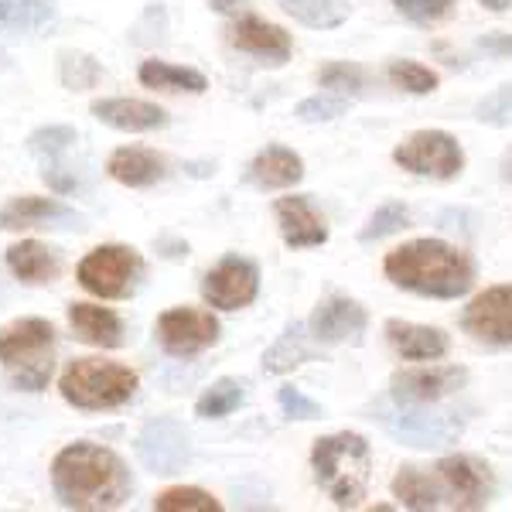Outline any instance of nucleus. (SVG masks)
Wrapping results in <instances>:
<instances>
[{
	"label": "nucleus",
	"instance_id": "nucleus-1",
	"mask_svg": "<svg viewBox=\"0 0 512 512\" xmlns=\"http://www.w3.org/2000/svg\"><path fill=\"white\" fill-rule=\"evenodd\" d=\"M52 489L65 509L103 512L120 509L130 499L134 485H130L127 465L110 448L79 441L55 454Z\"/></svg>",
	"mask_w": 512,
	"mask_h": 512
},
{
	"label": "nucleus",
	"instance_id": "nucleus-2",
	"mask_svg": "<svg viewBox=\"0 0 512 512\" xmlns=\"http://www.w3.org/2000/svg\"><path fill=\"white\" fill-rule=\"evenodd\" d=\"M383 270L403 291L444 297V301L468 294L475 280L472 260L441 239H414V243L396 246L393 253H386Z\"/></svg>",
	"mask_w": 512,
	"mask_h": 512
},
{
	"label": "nucleus",
	"instance_id": "nucleus-3",
	"mask_svg": "<svg viewBox=\"0 0 512 512\" xmlns=\"http://www.w3.org/2000/svg\"><path fill=\"white\" fill-rule=\"evenodd\" d=\"M311 468L328 499L338 509H352L366 499L369 478H373V451L359 434H328L315 441Z\"/></svg>",
	"mask_w": 512,
	"mask_h": 512
},
{
	"label": "nucleus",
	"instance_id": "nucleus-4",
	"mask_svg": "<svg viewBox=\"0 0 512 512\" xmlns=\"http://www.w3.org/2000/svg\"><path fill=\"white\" fill-rule=\"evenodd\" d=\"M0 366L14 390L41 393L55 369V328L45 318H18L0 328Z\"/></svg>",
	"mask_w": 512,
	"mask_h": 512
},
{
	"label": "nucleus",
	"instance_id": "nucleus-5",
	"mask_svg": "<svg viewBox=\"0 0 512 512\" xmlns=\"http://www.w3.org/2000/svg\"><path fill=\"white\" fill-rule=\"evenodd\" d=\"M137 373L120 362L72 359L59 379L62 400L76 410H117L137 393Z\"/></svg>",
	"mask_w": 512,
	"mask_h": 512
},
{
	"label": "nucleus",
	"instance_id": "nucleus-6",
	"mask_svg": "<svg viewBox=\"0 0 512 512\" xmlns=\"http://www.w3.org/2000/svg\"><path fill=\"white\" fill-rule=\"evenodd\" d=\"M373 420H379L393 441L407 444V448L434 451L448 448L461 437L465 424L458 414H444V410H424V403H400V400H379L373 407Z\"/></svg>",
	"mask_w": 512,
	"mask_h": 512
},
{
	"label": "nucleus",
	"instance_id": "nucleus-7",
	"mask_svg": "<svg viewBox=\"0 0 512 512\" xmlns=\"http://www.w3.org/2000/svg\"><path fill=\"white\" fill-rule=\"evenodd\" d=\"M144 274V260L130 246H96L93 253L82 256L76 277L89 294L106 297V301H123L134 294L137 280Z\"/></svg>",
	"mask_w": 512,
	"mask_h": 512
},
{
	"label": "nucleus",
	"instance_id": "nucleus-8",
	"mask_svg": "<svg viewBox=\"0 0 512 512\" xmlns=\"http://www.w3.org/2000/svg\"><path fill=\"white\" fill-rule=\"evenodd\" d=\"M393 161L410 175H424L437 181H451L465 168V151L444 130H417L393 151Z\"/></svg>",
	"mask_w": 512,
	"mask_h": 512
},
{
	"label": "nucleus",
	"instance_id": "nucleus-9",
	"mask_svg": "<svg viewBox=\"0 0 512 512\" xmlns=\"http://www.w3.org/2000/svg\"><path fill=\"white\" fill-rule=\"evenodd\" d=\"M158 342L164 352L171 355H198L219 342V321L212 318V311L198 308H171L164 311L154 325Z\"/></svg>",
	"mask_w": 512,
	"mask_h": 512
},
{
	"label": "nucleus",
	"instance_id": "nucleus-10",
	"mask_svg": "<svg viewBox=\"0 0 512 512\" xmlns=\"http://www.w3.org/2000/svg\"><path fill=\"white\" fill-rule=\"evenodd\" d=\"M465 332L482 345H495V349H509L512 345V284L489 287L475 297L465 308L461 318Z\"/></svg>",
	"mask_w": 512,
	"mask_h": 512
},
{
	"label": "nucleus",
	"instance_id": "nucleus-11",
	"mask_svg": "<svg viewBox=\"0 0 512 512\" xmlns=\"http://www.w3.org/2000/svg\"><path fill=\"white\" fill-rule=\"evenodd\" d=\"M188 454H192V448H188V434L185 427L178 424V420L171 417H158L151 420V424L140 431L137 437V458L140 465L147 468V472L154 475H175L185 468Z\"/></svg>",
	"mask_w": 512,
	"mask_h": 512
},
{
	"label": "nucleus",
	"instance_id": "nucleus-12",
	"mask_svg": "<svg viewBox=\"0 0 512 512\" xmlns=\"http://www.w3.org/2000/svg\"><path fill=\"white\" fill-rule=\"evenodd\" d=\"M256 291H260V274L250 260H239V256H226L202 280V297L219 311L246 308L253 304Z\"/></svg>",
	"mask_w": 512,
	"mask_h": 512
},
{
	"label": "nucleus",
	"instance_id": "nucleus-13",
	"mask_svg": "<svg viewBox=\"0 0 512 512\" xmlns=\"http://www.w3.org/2000/svg\"><path fill=\"white\" fill-rule=\"evenodd\" d=\"M468 373L458 366H420V369H403V373L393 376V390L390 396L400 403H424V407H431V403L444 400V396H451L454 390H461L465 386Z\"/></svg>",
	"mask_w": 512,
	"mask_h": 512
},
{
	"label": "nucleus",
	"instance_id": "nucleus-14",
	"mask_svg": "<svg viewBox=\"0 0 512 512\" xmlns=\"http://www.w3.org/2000/svg\"><path fill=\"white\" fill-rule=\"evenodd\" d=\"M366 325L369 315L359 301H352V297H328L325 304L315 308L308 328L318 345H342V342H359Z\"/></svg>",
	"mask_w": 512,
	"mask_h": 512
},
{
	"label": "nucleus",
	"instance_id": "nucleus-15",
	"mask_svg": "<svg viewBox=\"0 0 512 512\" xmlns=\"http://www.w3.org/2000/svg\"><path fill=\"white\" fill-rule=\"evenodd\" d=\"M437 475L448 485L451 506L454 509H485L492 499V482L489 468H482L478 461L465 458V454H451L437 465Z\"/></svg>",
	"mask_w": 512,
	"mask_h": 512
},
{
	"label": "nucleus",
	"instance_id": "nucleus-16",
	"mask_svg": "<svg viewBox=\"0 0 512 512\" xmlns=\"http://www.w3.org/2000/svg\"><path fill=\"white\" fill-rule=\"evenodd\" d=\"M229 45L246 55H256V59L274 62V65H284L291 59V35L270 21L250 18V14L239 18L233 28H229Z\"/></svg>",
	"mask_w": 512,
	"mask_h": 512
},
{
	"label": "nucleus",
	"instance_id": "nucleus-17",
	"mask_svg": "<svg viewBox=\"0 0 512 512\" xmlns=\"http://www.w3.org/2000/svg\"><path fill=\"white\" fill-rule=\"evenodd\" d=\"M82 222V216L59 198L41 195H18L0 209V229H31V226H72Z\"/></svg>",
	"mask_w": 512,
	"mask_h": 512
},
{
	"label": "nucleus",
	"instance_id": "nucleus-18",
	"mask_svg": "<svg viewBox=\"0 0 512 512\" xmlns=\"http://www.w3.org/2000/svg\"><path fill=\"white\" fill-rule=\"evenodd\" d=\"M274 209H277V222H280V236H284V243L294 246V250H304V246H321L328 239L325 219L311 209V202L304 195L277 198Z\"/></svg>",
	"mask_w": 512,
	"mask_h": 512
},
{
	"label": "nucleus",
	"instance_id": "nucleus-19",
	"mask_svg": "<svg viewBox=\"0 0 512 512\" xmlns=\"http://www.w3.org/2000/svg\"><path fill=\"white\" fill-rule=\"evenodd\" d=\"M93 117L106 127L127 130V134H147V130H161L168 123V113L144 99H96Z\"/></svg>",
	"mask_w": 512,
	"mask_h": 512
},
{
	"label": "nucleus",
	"instance_id": "nucleus-20",
	"mask_svg": "<svg viewBox=\"0 0 512 512\" xmlns=\"http://www.w3.org/2000/svg\"><path fill=\"white\" fill-rule=\"evenodd\" d=\"M386 338L410 362H434L448 352V335L431 325H410V321L390 318L386 321Z\"/></svg>",
	"mask_w": 512,
	"mask_h": 512
},
{
	"label": "nucleus",
	"instance_id": "nucleus-21",
	"mask_svg": "<svg viewBox=\"0 0 512 512\" xmlns=\"http://www.w3.org/2000/svg\"><path fill=\"white\" fill-rule=\"evenodd\" d=\"M69 325L76 338L96 349H120L123 345V321L110 308L99 304H69Z\"/></svg>",
	"mask_w": 512,
	"mask_h": 512
},
{
	"label": "nucleus",
	"instance_id": "nucleus-22",
	"mask_svg": "<svg viewBox=\"0 0 512 512\" xmlns=\"http://www.w3.org/2000/svg\"><path fill=\"white\" fill-rule=\"evenodd\" d=\"M7 267L11 274L21 280V284H31V287H41V284H52L59 277L62 263H59V253L48 250L45 243L38 239H21L7 250Z\"/></svg>",
	"mask_w": 512,
	"mask_h": 512
},
{
	"label": "nucleus",
	"instance_id": "nucleus-23",
	"mask_svg": "<svg viewBox=\"0 0 512 512\" xmlns=\"http://www.w3.org/2000/svg\"><path fill=\"white\" fill-rule=\"evenodd\" d=\"M55 0H0V35L31 38L55 21Z\"/></svg>",
	"mask_w": 512,
	"mask_h": 512
},
{
	"label": "nucleus",
	"instance_id": "nucleus-24",
	"mask_svg": "<svg viewBox=\"0 0 512 512\" xmlns=\"http://www.w3.org/2000/svg\"><path fill=\"white\" fill-rule=\"evenodd\" d=\"M106 171H110L113 181L127 188H147L164 178V161L154 151H144V147H120V151L110 154Z\"/></svg>",
	"mask_w": 512,
	"mask_h": 512
},
{
	"label": "nucleus",
	"instance_id": "nucleus-25",
	"mask_svg": "<svg viewBox=\"0 0 512 512\" xmlns=\"http://www.w3.org/2000/svg\"><path fill=\"white\" fill-rule=\"evenodd\" d=\"M250 178L260 188H291L304 178V161L297 158L291 147H267L250 164Z\"/></svg>",
	"mask_w": 512,
	"mask_h": 512
},
{
	"label": "nucleus",
	"instance_id": "nucleus-26",
	"mask_svg": "<svg viewBox=\"0 0 512 512\" xmlns=\"http://www.w3.org/2000/svg\"><path fill=\"white\" fill-rule=\"evenodd\" d=\"M140 82H144L147 89H164V93H205V89H209L202 72L181 69V65L158 62V59L140 65Z\"/></svg>",
	"mask_w": 512,
	"mask_h": 512
},
{
	"label": "nucleus",
	"instance_id": "nucleus-27",
	"mask_svg": "<svg viewBox=\"0 0 512 512\" xmlns=\"http://www.w3.org/2000/svg\"><path fill=\"white\" fill-rule=\"evenodd\" d=\"M280 7H284L294 21H301L304 28H318V31L338 28V24H345L352 14L349 0H280Z\"/></svg>",
	"mask_w": 512,
	"mask_h": 512
},
{
	"label": "nucleus",
	"instance_id": "nucleus-28",
	"mask_svg": "<svg viewBox=\"0 0 512 512\" xmlns=\"http://www.w3.org/2000/svg\"><path fill=\"white\" fill-rule=\"evenodd\" d=\"M311 359V349H308V338H304V325H287L284 332L277 335V342L263 352V369L267 373H291L301 362Z\"/></svg>",
	"mask_w": 512,
	"mask_h": 512
},
{
	"label": "nucleus",
	"instance_id": "nucleus-29",
	"mask_svg": "<svg viewBox=\"0 0 512 512\" xmlns=\"http://www.w3.org/2000/svg\"><path fill=\"white\" fill-rule=\"evenodd\" d=\"M393 495L400 499V506L417 509V512L441 506V492H437V485L431 482V475H424L420 468H400L393 478Z\"/></svg>",
	"mask_w": 512,
	"mask_h": 512
},
{
	"label": "nucleus",
	"instance_id": "nucleus-30",
	"mask_svg": "<svg viewBox=\"0 0 512 512\" xmlns=\"http://www.w3.org/2000/svg\"><path fill=\"white\" fill-rule=\"evenodd\" d=\"M239 407H243V386H239L236 379H219V383H212L209 390L198 396L195 414L202 420H216V417L233 414Z\"/></svg>",
	"mask_w": 512,
	"mask_h": 512
},
{
	"label": "nucleus",
	"instance_id": "nucleus-31",
	"mask_svg": "<svg viewBox=\"0 0 512 512\" xmlns=\"http://www.w3.org/2000/svg\"><path fill=\"white\" fill-rule=\"evenodd\" d=\"M219 499H212L202 489H168L154 499V512H219Z\"/></svg>",
	"mask_w": 512,
	"mask_h": 512
},
{
	"label": "nucleus",
	"instance_id": "nucleus-32",
	"mask_svg": "<svg viewBox=\"0 0 512 512\" xmlns=\"http://www.w3.org/2000/svg\"><path fill=\"white\" fill-rule=\"evenodd\" d=\"M390 82L403 93L427 96L437 89V72H431L420 62H390Z\"/></svg>",
	"mask_w": 512,
	"mask_h": 512
},
{
	"label": "nucleus",
	"instance_id": "nucleus-33",
	"mask_svg": "<svg viewBox=\"0 0 512 512\" xmlns=\"http://www.w3.org/2000/svg\"><path fill=\"white\" fill-rule=\"evenodd\" d=\"M103 79V69L93 55H82V52H62V82L69 89H93L96 82Z\"/></svg>",
	"mask_w": 512,
	"mask_h": 512
},
{
	"label": "nucleus",
	"instance_id": "nucleus-34",
	"mask_svg": "<svg viewBox=\"0 0 512 512\" xmlns=\"http://www.w3.org/2000/svg\"><path fill=\"white\" fill-rule=\"evenodd\" d=\"M407 222H410V212L403 209L400 202H390V205H383V209H376V216L366 222L359 239L362 243H376V239H386V236L400 233V229H407Z\"/></svg>",
	"mask_w": 512,
	"mask_h": 512
},
{
	"label": "nucleus",
	"instance_id": "nucleus-35",
	"mask_svg": "<svg viewBox=\"0 0 512 512\" xmlns=\"http://www.w3.org/2000/svg\"><path fill=\"white\" fill-rule=\"evenodd\" d=\"M76 140H79V134L72 127H41L28 137V151L45 161H55L62 151H69Z\"/></svg>",
	"mask_w": 512,
	"mask_h": 512
},
{
	"label": "nucleus",
	"instance_id": "nucleus-36",
	"mask_svg": "<svg viewBox=\"0 0 512 512\" xmlns=\"http://www.w3.org/2000/svg\"><path fill=\"white\" fill-rule=\"evenodd\" d=\"M318 82H321L325 89H335V93L355 96L362 86H366V76H362L359 65H349V62H328L325 69L318 72Z\"/></svg>",
	"mask_w": 512,
	"mask_h": 512
},
{
	"label": "nucleus",
	"instance_id": "nucleus-37",
	"mask_svg": "<svg viewBox=\"0 0 512 512\" xmlns=\"http://www.w3.org/2000/svg\"><path fill=\"white\" fill-rule=\"evenodd\" d=\"M393 7L403 18H410L417 24H434V21L448 18L454 0H393Z\"/></svg>",
	"mask_w": 512,
	"mask_h": 512
},
{
	"label": "nucleus",
	"instance_id": "nucleus-38",
	"mask_svg": "<svg viewBox=\"0 0 512 512\" xmlns=\"http://www.w3.org/2000/svg\"><path fill=\"white\" fill-rule=\"evenodd\" d=\"M349 110V99L345 96H311L304 99L294 110V117H301L304 123H318V120H335Z\"/></svg>",
	"mask_w": 512,
	"mask_h": 512
},
{
	"label": "nucleus",
	"instance_id": "nucleus-39",
	"mask_svg": "<svg viewBox=\"0 0 512 512\" xmlns=\"http://www.w3.org/2000/svg\"><path fill=\"white\" fill-rule=\"evenodd\" d=\"M277 400H280V410H284L287 417H294V420H318V417H325V410L318 407L315 400H308L301 390H294V386H284V390L277 393Z\"/></svg>",
	"mask_w": 512,
	"mask_h": 512
},
{
	"label": "nucleus",
	"instance_id": "nucleus-40",
	"mask_svg": "<svg viewBox=\"0 0 512 512\" xmlns=\"http://www.w3.org/2000/svg\"><path fill=\"white\" fill-rule=\"evenodd\" d=\"M478 120L492 123V127H506V123H512V86H502L499 93L485 99V103L478 106Z\"/></svg>",
	"mask_w": 512,
	"mask_h": 512
},
{
	"label": "nucleus",
	"instance_id": "nucleus-41",
	"mask_svg": "<svg viewBox=\"0 0 512 512\" xmlns=\"http://www.w3.org/2000/svg\"><path fill=\"white\" fill-rule=\"evenodd\" d=\"M478 45H482L485 52H495V55H512V35H485Z\"/></svg>",
	"mask_w": 512,
	"mask_h": 512
},
{
	"label": "nucleus",
	"instance_id": "nucleus-42",
	"mask_svg": "<svg viewBox=\"0 0 512 512\" xmlns=\"http://www.w3.org/2000/svg\"><path fill=\"white\" fill-rule=\"evenodd\" d=\"M246 7V0H212V11H219V14H236V11H243Z\"/></svg>",
	"mask_w": 512,
	"mask_h": 512
},
{
	"label": "nucleus",
	"instance_id": "nucleus-43",
	"mask_svg": "<svg viewBox=\"0 0 512 512\" xmlns=\"http://www.w3.org/2000/svg\"><path fill=\"white\" fill-rule=\"evenodd\" d=\"M482 7H489V11H495V14H502V11H509L512 7V0H478Z\"/></svg>",
	"mask_w": 512,
	"mask_h": 512
},
{
	"label": "nucleus",
	"instance_id": "nucleus-44",
	"mask_svg": "<svg viewBox=\"0 0 512 512\" xmlns=\"http://www.w3.org/2000/svg\"><path fill=\"white\" fill-rule=\"evenodd\" d=\"M502 178L512 181V151L506 154V161H502Z\"/></svg>",
	"mask_w": 512,
	"mask_h": 512
},
{
	"label": "nucleus",
	"instance_id": "nucleus-45",
	"mask_svg": "<svg viewBox=\"0 0 512 512\" xmlns=\"http://www.w3.org/2000/svg\"><path fill=\"white\" fill-rule=\"evenodd\" d=\"M7 69H11V59H7V52L0 48V72H7Z\"/></svg>",
	"mask_w": 512,
	"mask_h": 512
},
{
	"label": "nucleus",
	"instance_id": "nucleus-46",
	"mask_svg": "<svg viewBox=\"0 0 512 512\" xmlns=\"http://www.w3.org/2000/svg\"><path fill=\"white\" fill-rule=\"evenodd\" d=\"M0 301H4V284H0Z\"/></svg>",
	"mask_w": 512,
	"mask_h": 512
}]
</instances>
